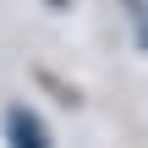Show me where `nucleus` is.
Here are the masks:
<instances>
[{
    "label": "nucleus",
    "instance_id": "f257e3e1",
    "mask_svg": "<svg viewBox=\"0 0 148 148\" xmlns=\"http://www.w3.org/2000/svg\"><path fill=\"white\" fill-rule=\"evenodd\" d=\"M5 137H11V148H49V132H44V121L33 115V110H5Z\"/></svg>",
    "mask_w": 148,
    "mask_h": 148
},
{
    "label": "nucleus",
    "instance_id": "f03ea898",
    "mask_svg": "<svg viewBox=\"0 0 148 148\" xmlns=\"http://www.w3.org/2000/svg\"><path fill=\"white\" fill-rule=\"evenodd\" d=\"M44 5H55V11H66V0H44Z\"/></svg>",
    "mask_w": 148,
    "mask_h": 148
}]
</instances>
